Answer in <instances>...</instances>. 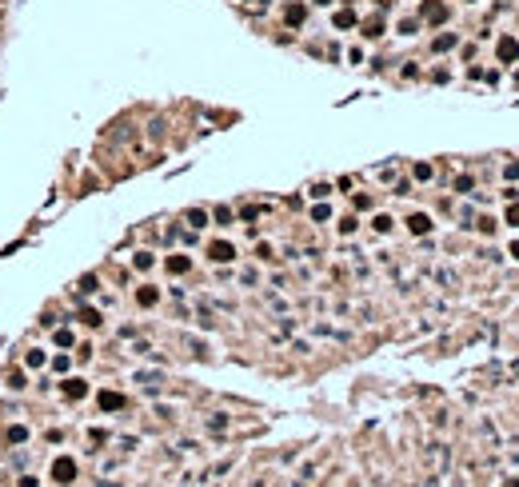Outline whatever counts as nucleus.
I'll list each match as a JSON object with an SVG mask.
<instances>
[{"label":"nucleus","mask_w":519,"mask_h":487,"mask_svg":"<svg viewBox=\"0 0 519 487\" xmlns=\"http://www.w3.org/2000/svg\"><path fill=\"white\" fill-rule=\"evenodd\" d=\"M408 232H412V236H427V232H431V216H427V212H412V216H408Z\"/></svg>","instance_id":"5"},{"label":"nucleus","mask_w":519,"mask_h":487,"mask_svg":"<svg viewBox=\"0 0 519 487\" xmlns=\"http://www.w3.org/2000/svg\"><path fill=\"white\" fill-rule=\"evenodd\" d=\"M499 60H503V64L519 60V40L515 36H503V40H499Z\"/></svg>","instance_id":"7"},{"label":"nucleus","mask_w":519,"mask_h":487,"mask_svg":"<svg viewBox=\"0 0 519 487\" xmlns=\"http://www.w3.org/2000/svg\"><path fill=\"white\" fill-rule=\"evenodd\" d=\"M315 4H332V0H315Z\"/></svg>","instance_id":"32"},{"label":"nucleus","mask_w":519,"mask_h":487,"mask_svg":"<svg viewBox=\"0 0 519 487\" xmlns=\"http://www.w3.org/2000/svg\"><path fill=\"white\" fill-rule=\"evenodd\" d=\"M371 228H375V232H392V216H383V212H379V216L371 220Z\"/></svg>","instance_id":"19"},{"label":"nucleus","mask_w":519,"mask_h":487,"mask_svg":"<svg viewBox=\"0 0 519 487\" xmlns=\"http://www.w3.org/2000/svg\"><path fill=\"white\" fill-rule=\"evenodd\" d=\"M132 264H136L140 271H148V268H152V252H136V260H132Z\"/></svg>","instance_id":"17"},{"label":"nucleus","mask_w":519,"mask_h":487,"mask_svg":"<svg viewBox=\"0 0 519 487\" xmlns=\"http://www.w3.org/2000/svg\"><path fill=\"white\" fill-rule=\"evenodd\" d=\"M24 439H28L24 428H8V443H24Z\"/></svg>","instance_id":"24"},{"label":"nucleus","mask_w":519,"mask_h":487,"mask_svg":"<svg viewBox=\"0 0 519 487\" xmlns=\"http://www.w3.org/2000/svg\"><path fill=\"white\" fill-rule=\"evenodd\" d=\"M332 24H336V28H352V24H356V12H352V8H340V12L332 16Z\"/></svg>","instance_id":"13"},{"label":"nucleus","mask_w":519,"mask_h":487,"mask_svg":"<svg viewBox=\"0 0 519 487\" xmlns=\"http://www.w3.org/2000/svg\"><path fill=\"white\" fill-rule=\"evenodd\" d=\"M456 44H460V36H456V32H443V36H435V40H431V48H435V52H451Z\"/></svg>","instance_id":"11"},{"label":"nucleus","mask_w":519,"mask_h":487,"mask_svg":"<svg viewBox=\"0 0 519 487\" xmlns=\"http://www.w3.org/2000/svg\"><path fill=\"white\" fill-rule=\"evenodd\" d=\"M80 324H88V327H100V312H92V308H80V316H76Z\"/></svg>","instance_id":"15"},{"label":"nucleus","mask_w":519,"mask_h":487,"mask_svg":"<svg viewBox=\"0 0 519 487\" xmlns=\"http://www.w3.org/2000/svg\"><path fill=\"white\" fill-rule=\"evenodd\" d=\"M216 224H232V212L228 208H216Z\"/></svg>","instance_id":"29"},{"label":"nucleus","mask_w":519,"mask_h":487,"mask_svg":"<svg viewBox=\"0 0 519 487\" xmlns=\"http://www.w3.org/2000/svg\"><path fill=\"white\" fill-rule=\"evenodd\" d=\"M284 20H288L292 28H300V24L308 20V4H304V0H292V4H284Z\"/></svg>","instance_id":"4"},{"label":"nucleus","mask_w":519,"mask_h":487,"mask_svg":"<svg viewBox=\"0 0 519 487\" xmlns=\"http://www.w3.org/2000/svg\"><path fill=\"white\" fill-rule=\"evenodd\" d=\"M60 387H64V395H68V399H84V395H88V379H64V383H60Z\"/></svg>","instance_id":"6"},{"label":"nucleus","mask_w":519,"mask_h":487,"mask_svg":"<svg viewBox=\"0 0 519 487\" xmlns=\"http://www.w3.org/2000/svg\"><path fill=\"white\" fill-rule=\"evenodd\" d=\"M503 220H507V224H511V228H519V204H515V200H511V204H507V216H503Z\"/></svg>","instance_id":"21"},{"label":"nucleus","mask_w":519,"mask_h":487,"mask_svg":"<svg viewBox=\"0 0 519 487\" xmlns=\"http://www.w3.org/2000/svg\"><path fill=\"white\" fill-rule=\"evenodd\" d=\"M456 192H464V196L471 192V176H460V180H456Z\"/></svg>","instance_id":"28"},{"label":"nucleus","mask_w":519,"mask_h":487,"mask_svg":"<svg viewBox=\"0 0 519 487\" xmlns=\"http://www.w3.org/2000/svg\"><path fill=\"white\" fill-rule=\"evenodd\" d=\"M8 387L20 391V387H24V372H8Z\"/></svg>","instance_id":"25"},{"label":"nucleus","mask_w":519,"mask_h":487,"mask_svg":"<svg viewBox=\"0 0 519 487\" xmlns=\"http://www.w3.org/2000/svg\"><path fill=\"white\" fill-rule=\"evenodd\" d=\"M24 364H28V368H40V364H44V352H36V347H32V352L24 356Z\"/></svg>","instance_id":"20"},{"label":"nucleus","mask_w":519,"mask_h":487,"mask_svg":"<svg viewBox=\"0 0 519 487\" xmlns=\"http://www.w3.org/2000/svg\"><path fill=\"white\" fill-rule=\"evenodd\" d=\"M356 228H360V224H356V216H344V220H340V232H344V236H352Z\"/></svg>","instance_id":"23"},{"label":"nucleus","mask_w":519,"mask_h":487,"mask_svg":"<svg viewBox=\"0 0 519 487\" xmlns=\"http://www.w3.org/2000/svg\"><path fill=\"white\" fill-rule=\"evenodd\" d=\"M188 268H192V260H188V256H180V252H176V256H168V271H172V275H184Z\"/></svg>","instance_id":"12"},{"label":"nucleus","mask_w":519,"mask_h":487,"mask_svg":"<svg viewBox=\"0 0 519 487\" xmlns=\"http://www.w3.org/2000/svg\"><path fill=\"white\" fill-rule=\"evenodd\" d=\"M52 479H56V483H76V459H72V455H60V459L52 463Z\"/></svg>","instance_id":"1"},{"label":"nucleus","mask_w":519,"mask_h":487,"mask_svg":"<svg viewBox=\"0 0 519 487\" xmlns=\"http://www.w3.org/2000/svg\"><path fill=\"white\" fill-rule=\"evenodd\" d=\"M415 28H419V20H412V16L400 20V36H415Z\"/></svg>","instance_id":"18"},{"label":"nucleus","mask_w":519,"mask_h":487,"mask_svg":"<svg viewBox=\"0 0 519 487\" xmlns=\"http://www.w3.org/2000/svg\"><path fill=\"white\" fill-rule=\"evenodd\" d=\"M311 196H315V200H323V196H332V184H315V188H311Z\"/></svg>","instance_id":"26"},{"label":"nucleus","mask_w":519,"mask_h":487,"mask_svg":"<svg viewBox=\"0 0 519 487\" xmlns=\"http://www.w3.org/2000/svg\"><path fill=\"white\" fill-rule=\"evenodd\" d=\"M412 176H415V180H431V164H415Z\"/></svg>","instance_id":"22"},{"label":"nucleus","mask_w":519,"mask_h":487,"mask_svg":"<svg viewBox=\"0 0 519 487\" xmlns=\"http://www.w3.org/2000/svg\"><path fill=\"white\" fill-rule=\"evenodd\" d=\"M100 407L104 411H124V395L120 391H100Z\"/></svg>","instance_id":"8"},{"label":"nucleus","mask_w":519,"mask_h":487,"mask_svg":"<svg viewBox=\"0 0 519 487\" xmlns=\"http://www.w3.org/2000/svg\"><path fill=\"white\" fill-rule=\"evenodd\" d=\"M156 300H160V292H156L152 284H144V288H136V304H140V308H152Z\"/></svg>","instance_id":"10"},{"label":"nucleus","mask_w":519,"mask_h":487,"mask_svg":"<svg viewBox=\"0 0 519 487\" xmlns=\"http://www.w3.org/2000/svg\"><path fill=\"white\" fill-rule=\"evenodd\" d=\"M208 260H212V264H232V260H236V248H232L228 240H212V244H208Z\"/></svg>","instance_id":"2"},{"label":"nucleus","mask_w":519,"mask_h":487,"mask_svg":"<svg viewBox=\"0 0 519 487\" xmlns=\"http://www.w3.org/2000/svg\"><path fill=\"white\" fill-rule=\"evenodd\" d=\"M479 232H483V236H491V232H495V220L483 216V220H479Z\"/></svg>","instance_id":"27"},{"label":"nucleus","mask_w":519,"mask_h":487,"mask_svg":"<svg viewBox=\"0 0 519 487\" xmlns=\"http://www.w3.org/2000/svg\"><path fill=\"white\" fill-rule=\"evenodd\" d=\"M184 220H188V228H204V224H208V212H204V208H192Z\"/></svg>","instance_id":"14"},{"label":"nucleus","mask_w":519,"mask_h":487,"mask_svg":"<svg viewBox=\"0 0 519 487\" xmlns=\"http://www.w3.org/2000/svg\"><path fill=\"white\" fill-rule=\"evenodd\" d=\"M511 260H519V240H515V244H511Z\"/></svg>","instance_id":"31"},{"label":"nucleus","mask_w":519,"mask_h":487,"mask_svg":"<svg viewBox=\"0 0 519 487\" xmlns=\"http://www.w3.org/2000/svg\"><path fill=\"white\" fill-rule=\"evenodd\" d=\"M419 16H423L427 24H443V20H447V4H443V0H423Z\"/></svg>","instance_id":"3"},{"label":"nucleus","mask_w":519,"mask_h":487,"mask_svg":"<svg viewBox=\"0 0 519 487\" xmlns=\"http://www.w3.org/2000/svg\"><path fill=\"white\" fill-rule=\"evenodd\" d=\"M383 28H387V24H383V16L363 20V36H367V40H379V36H383Z\"/></svg>","instance_id":"9"},{"label":"nucleus","mask_w":519,"mask_h":487,"mask_svg":"<svg viewBox=\"0 0 519 487\" xmlns=\"http://www.w3.org/2000/svg\"><path fill=\"white\" fill-rule=\"evenodd\" d=\"M503 176H507V180H519V164H507V168H503Z\"/></svg>","instance_id":"30"},{"label":"nucleus","mask_w":519,"mask_h":487,"mask_svg":"<svg viewBox=\"0 0 519 487\" xmlns=\"http://www.w3.org/2000/svg\"><path fill=\"white\" fill-rule=\"evenodd\" d=\"M96 284H100L96 275H84V280L76 284V292H80V296H92V292H96Z\"/></svg>","instance_id":"16"}]
</instances>
